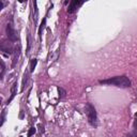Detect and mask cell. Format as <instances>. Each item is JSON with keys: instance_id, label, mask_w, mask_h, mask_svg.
<instances>
[{"instance_id": "cell-13", "label": "cell", "mask_w": 137, "mask_h": 137, "mask_svg": "<svg viewBox=\"0 0 137 137\" xmlns=\"http://www.w3.org/2000/svg\"><path fill=\"white\" fill-rule=\"evenodd\" d=\"M4 71H6V66H4V63L3 61H1V74H0V77H3V74H4Z\"/></svg>"}, {"instance_id": "cell-10", "label": "cell", "mask_w": 137, "mask_h": 137, "mask_svg": "<svg viewBox=\"0 0 137 137\" xmlns=\"http://www.w3.org/2000/svg\"><path fill=\"white\" fill-rule=\"evenodd\" d=\"M58 92H59V98H64L65 97V94H66V92H65V90H63L62 88H58Z\"/></svg>"}, {"instance_id": "cell-9", "label": "cell", "mask_w": 137, "mask_h": 137, "mask_svg": "<svg viewBox=\"0 0 137 137\" xmlns=\"http://www.w3.org/2000/svg\"><path fill=\"white\" fill-rule=\"evenodd\" d=\"M45 20H43L42 21V24H41V27H40V29H39V37H40V39H42V31L43 29H44V26H45Z\"/></svg>"}, {"instance_id": "cell-5", "label": "cell", "mask_w": 137, "mask_h": 137, "mask_svg": "<svg viewBox=\"0 0 137 137\" xmlns=\"http://www.w3.org/2000/svg\"><path fill=\"white\" fill-rule=\"evenodd\" d=\"M1 50L7 54H13V46L10 42H3L1 45Z\"/></svg>"}, {"instance_id": "cell-2", "label": "cell", "mask_w": 137, "mask_h": 137, "mask_svg": "<svg viewBox=\"0 0 137 137\" xmlns=\"http://www.w3.org/2000/svg\"><path fill=\"white\" fill-rule=\"evenodd\" d=\"M86 112H87V116H88V120L90 122V124L92 125H97V110L93 105L91 104H87L86 106Z\"/></svg>"}, {"instance_id": "cell-3", "label": "cell", "mask_w": 137, "mask_h": 137, "mask_svg": "<svg viewBox=\"0 0 137 137\" xmlns=\"http://www.w3.org/2000/svg\"><path fill=\"white\" fill-rule=\"evenodd\" d=\"M7 35H8L9 40L12 41V42H15V41H17V35H16L15 29H14L12 23H9L8 26H7Z\"/></svg>"}, {"instance_id": "cell-12", "label": "cell", "mask_w": 137, "mask_h": 137, "mask_svg": "<svg viewBox=\"0 0 137 137\" xmlns=\"http://www.w3.org/2000/svg\"><path fill=\"white\" fill-rule=\"evenodd\" d=\"M27 78H28V75H27V74H25V75H24V79H23V86H21V91H23L24 89H25V84L27 83Z\"/></svg>"}, {"instance_id": "cell-1", "label": "cell", "mask_w": 137, "mask_h": 137, "mask_svg": "<svg viewBox=\"0 0 137 137\" xmlns=\"http://www.w3.org/2000/svg\"><path fill=\"white\" fill-rule=\"evenodd\" d=\"M100 84L102 85H109V86H116V87L121 88H127L131 86V81L126 76H117V77L103 79L100 80Z\"/></svg>"}, {"instance_id": "cell-16", "label": "cell", "mask_w": 137, "mask_h": 137, "mask_svg": "<svg viewBox=\"0 0 137 137\" xmlns=\"http://www.w3.org/2000/svg\"><path fill=\"white\" fill-rule=\"evenodd\" d=\"M135 116H136V117H137V112H136V114H135Z\"/></svg>"}, {"instance_id": "cell-6", "label": "cell", "mask_w": 137, "mask_h": 137, "mask_svg": "<svg viewBox=\"0 0 137 137\" xmlns=\"http://www.w3.org/2000/svg\"><path fill=\"white\" fill-rule=\"evenodd\" d=\"M14 57H13V66L15 65V63H16V61H17V59H18V56H20V47H16V49L14 50Z\"/></svg>"}, {"instance_id": "cell-4", "label": "cell", "mask_w": 137, "mask_h": 137, "mask_svg": "<svg viewBox=\"0 0 137 137\" xmlns=\"http://www.w3.org/2000/svg\"><path fill=\"white\" fill-rule=\"evenodd\" d=\"M81 4H83V2L81 1H77V0H73V1H71V3H70V6H69V9H68L69 14L74 13V12L76 11V9H77L79 6H81Z\"/></svg>"}, {"instance_id": "cell-7", "label": "cell", "mask_w": 137, "mask_h": 137, "mask_svg": "<svg viewBox=\"0 0 137 137\" xmlns=\"http://www.w3.org/2000/svg\"><path fill=\"white\" fill-rule=\"evenodd\" d=\"M37 59H32L31 60V62H30V72H33L34 71V68H35V65H37Z\"/></svg>"}, {"instance_id": "cell-8", "label": "cell", "mask_w": 137, "mask_h": 137, "mask_svg": "<svg viewBox=\"0 0 137 137\" xmlns=\"http://www.w3.org/2000/svg\"><path fill=\"white\" fill-rule=\"evenodd\" d=\"M15 94H16V84H14V86L12 87V95H11V98L8 101V103H10V102H11L12 98L15 97Z\"/></svg>"}, {"instance_id": "cell-15", "label": "cell", "mask_w": 137, "mask_h": 137, "mask_svg": "<svg viewBox=\"0 0 137 137\" xmlns=\"http://www.w3.org/2000/svg\"><path fill=\"white\" fill-rule=\"evenodd\" d=\"M2 8H3V3H2V2L1 1H0V10H1V9Z\"/></svg>"}, {"instance_id": "cell-11", "label": "cell", "mask_w": 137, "mask_h": 137, "mask_svg": "<svg viewBox=\"0 0 137 137\" xmlns=\"http://www.w3.org/2000/svg\"><path fill=\"white\" fill-rule=\"evenodd\" d=\"M37 132V130H35V127H31L29 130V132H28V137H31L32 135H34V133Z\"/></svg>"}, {"instance_id": "cell-17", "label": "cell", "mask_w": 137, "mask_h": 137, "mask_svg": "<svg viewBox=\"0 0 137 137\" xmlns=\"http://www.w3.org/2000/svg\"><path fill=\"white\" fill-rule=\"evenodd\" d=\"M20 137H21V136H20Z\"/></svg>"}, {"instance_id": "cell-14", "label": "cell", "mask_w": 137, "mask_h": 137, "mask_svg": "<svg viewBox=\"0 0 137 137\" xmlns=\"http://www.w3.org/2000/svg\"><path fill=\"white\" fill-rule=\"evenodd\" d=\"M4 116H6V111H2V115H1V125L3 124V122H4Z\"/></svg>"}]
</instances>
